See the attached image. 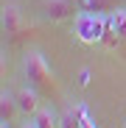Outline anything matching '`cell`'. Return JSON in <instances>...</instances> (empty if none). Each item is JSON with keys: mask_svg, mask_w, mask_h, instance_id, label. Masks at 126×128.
Segmentation results:
<instances>
[{"mask_svg": "<svg viewBox=\"0 0 126 128\" xmlns=\"http://www.w3.org/2000/svg\"><path fill=\"white\" fill-rule=\"evenodd\" d=\"M109 14H93V11H76L73 17V34L81 45H98L104 42Z\"/></svg>", "mask_w": 126, "mask_h": 128, "instance_id": "obj_1", "label": "cell"}, {"mask_svg": "<svg viewBox=\"0 0 126 128\" xmlns=\"http://www.w3.org/2000/svg\"><path fill=\"white\" fill-rule=\"evenodd\" d=\"M23 70H25V78L31 86H53V70L48 67L45 56L39 50H28L25 58H23Z\"/></svg>", "mask_w": 126, "mask_h": 128, "instance_id": "obj_2", "label": "cell"}, {"mask_svg": "<svg viewBox=\"0 0 126 128\" xmlns=\"http://www.w3.org/2000/svg\"><path fill=\"white\" fill-rule=\"evenodd\" d=\"M123 42H126V8H115V11H109L104 45L107 48H118V45H123Z\"/></svg>", "mask_w": 126, "mask_h": 128, "instance_id": "obj_3", "label": "cell"}, {"mask_svg": "<svg viewBox=\"0 0 126 128\" xmlns=\"http://www.w3.org/2000/svg\"><path fill=\"white\" fill-rule=\"evenodd\" d=\"M14 98H17V109H20V114L23 117H34L39 109H42V103H39V92H36V86H23V89H17L14 92Z\"/></svg>", "mask_w": 126, "mask_h": 128, "instance_id": "obj_4", "label": "cell"}, {"mask_svg": "<svg viewBox=\"0 0 126 128\" xmlns=\"http://www.w3.org/2000/svg\"><path fill=\"white\" fill-rule=\"evenodd\" d=\"M42 8H45V14L53 22H62V20H67V17H76L73 11L78 6H76V0H42Z\"/></svg>", "mask_w": 126, "mask_h": 128, "instance_id": "obj_5", "label": "cell"}, {"mask_svg": "<svg viewBox=\"0 0 126 128\" xmlns=\"http://www.w3.org/2000/svg\"><path fill=\"white\" fill-rule=\"evenodd\" d=\"M23 28H25L23 11H20L14 3H6V6H3V31H6V34H11V36H17Z\"/></svg>", "mask_w": 126, "mask_h": 128, "instance_id": "obj_6", "label": "cell"}, {"mask_svg": "<svg viewBox=\"0 0 126 128\" xmlns=\"http://www.w3.org/2000/svg\"><path fill=\"white\" fill-rule=\"evenodd\" d=\"M78 11H93V14H109L118 8V0H76Z\"/></svg>", "mask_w": 126, "mask_h": 128, "instance_id": "obj_7", "label": "cell"}, {"mask_svg": "<svg viewBox=\"0 0 126 128\" xmlns=\"http://www.w3.org/2000/svg\"><path fill=\"white\" fill-rule=\"evenodd\" d=\"M14 114H20V109H17V98H14V92H0V120L3 122H11L14 120Z\"/></svg>", "mask_w": 126, "mask_h": 128, "instance_id": "obj_8", "label": "cell"}, {"mask_svg": "<svg viewBox=\"0 0 126 128\" xmlns=\"http://www.w3.org/2000/svg\"><path fill=\"white\" fill-rule=\"evenodd\" d=\"M81 112H84V106H81V103L70 106V109L59 117V128H81Z\"/></svg>", "mask_w": 126, "mask_h": 128, "instance_id": "obj_9", "label": "cell"}, {"mask_svg": "<svg viewBox=\"0 0 126 128\" xmlns=\"http://www.w3.org/2000/svg\"><path fill=\"white\" fill-rule=\"evenodd\" d=\"M31 122H34L36 128H59V117H56L53 109H39V112L31 117Z\"/></svg>", "mask_w": 126, "mask_h": 128, "instance_id": "obj_10", "label": "cell"}, {"mask_svg": "<svg viewBox=\"0 0 126 128\" xmlns=\"http://www.w3.org/2000/svg\"><path fill=\"white\" fill-rule=\"evenodd\" d=\"M17 128H36V125H34V122H31V117H28V120H25V122H20V125H17Z\"/></svg>", "mask_w": 126, "mask_h": 128, "instance_id": "obj_11", "label": "cell"}, {"mask_svg": "<svg viewBox=\"0 0 126 128\" xmlns=\"http://www.w3.org/2000/svg\"><path fill=\"white\" fill-rule=\"evenodd\" d=\"M0 128H9V122H3V125H0Z\"/></svg>", "mask_w": 126, "mask_h": 128, "instance_id": "obj_12", "label": "cell"}]
</instances>
